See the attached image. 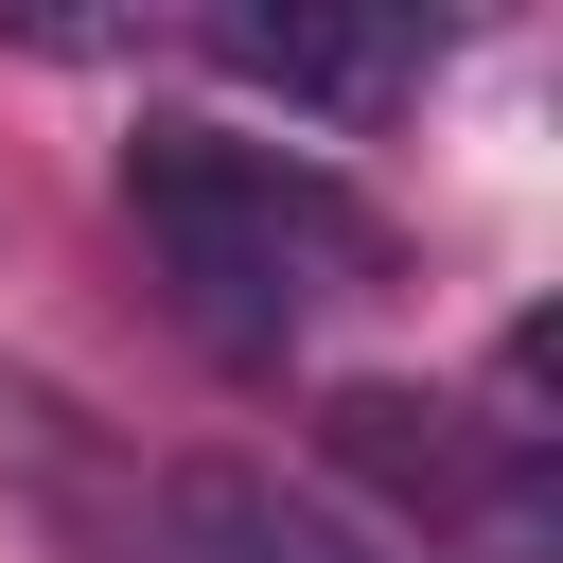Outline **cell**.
Returning a JSON list of instances; mask_svg holds the SVG:
<instances>
[{"instance_id": "obj_3", "label": "cell", "mask_w": 563, "mask_h": 563, "mask_svg": "<svg viewBox=\"0 0 563 563\" xmlns=\"http://www.w3.org/2000/svg\"><path fill=\"white\" fill-rule=\"evenodd\" d=\"M141 545L158 563H369L317 493H282V475H246V457H194V475H158V510H141Z\"/></svg>"}, {"instance_id": "obj_1", "label": "cell", "mask_w": 563, "mask_h": 563, "mask_svg": "<svg viewBox=\"0 0 563 563\" xmlns=\"http://www.w3.org/2000/svg\"><path fill=\"white\" fill-rule=\"evenodd\" d=\"M123 211H141V246H158V282H176V317H194L211 352H282L317 299L369 282V211H352L317 158L229 141V123H141Z\"/></svg>"}, {"instance_id": "obj_2", "label": "cell", "mask_w": 563, "mask_h": 563, "mask_svg": "<svg viewBox=\"0 0 563 563\" xmlns=\"http://www.w3.org/2000/svg\"><path fill=\"white\" fill-rule=\"evenodd\" d=\"M211 53H229L246 88L317 106V123H369V106L422 88V35H405V18H211Z\"/></svg>"}]
</instances>
